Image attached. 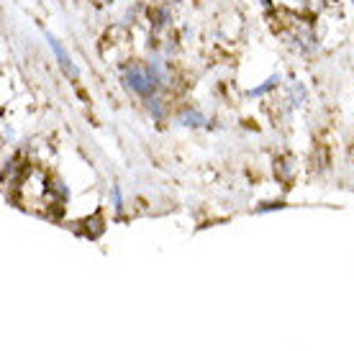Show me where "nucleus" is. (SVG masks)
I'll return each mask as SVG.
<instances>
[{
  "mask_svg": "<svg viewBox=\"0 0 354 351\" xmlns=\"http://www.w3.org/2000/svg\"><path fill=\"white\" fill-rule=\"evenodd\" d=\"M124 82L131 93H136L139 97H147V100L154 97V93L160 88L157 77H154L151 70H147V67H129V70L124 72Z\"/></svg>",
  "mask_w": 354,
  "mask_h": 351,
  "instance_id": "f257e3e1",
  "label": "nucleus"
},
{
  "mask_svg": "<svg viewBox=\"0 0 354 351\" xmlns=\"http://www.w3.org/2000/svg\"><path fill=\"white\" fill-rule=\"evenodd\" d=\"M44 39H46V44H49V49H52V54H54V59H57V64L62 67V72L67 75V77H72V79H77L80 77V70H77V64L72 61V57H70V52L64 49V44L57 39L54 34H49L46 31L44 34Z\"/></svg>",
  "mask_w": 354,
  "mask_h": 351,
  "instance_id": "f03ea898",
  "label": "nucleus"
},
{
  "mask_svg": "<svg viewBox=\"0 0 354 351\" xmlns=\"http://www.w3.org/2000/svg\"><path fill=\"white\" fill-rule=\"evenodd\" d=\"M277 82H280V75H272V77H267L265 82H262V85H257V88L249 90L247 95H249V97H262V95H267L270 90L277 88Z\"/></svg>",
  "mask_w": 354,
  "mask_h": 351,
  "instance_id": "7ed1b4c3",
  "label": "nucleus"
},
{
  "mask_svg": "<svg viewBox=\"0 0 354 351\" xmlns=\"http://www.w3.org/2000/svg\"><path fill=\"white\" fill-rule=\"evenodd\" d=\"M183 121H185L187 126H201V123H203V115L198 113V111H187V113L183 115Z\"/></svg>",
  "mask_w": 354,
  "mask_h": 351,
  "instance_id": "20e7f679",
  "label": "nucleus"
},
{
  "mask_svg": "<svg viewBox=\"0 0 354 351\" xmlns=\"http://www.w3.org/2000/svg\"><path fill=\"white\" fill-rule=\"evenodd\" d=\"M113 200H115V208L121 211V208H124V200H121V190H118V187H113Z\"/></svg>",
  "mask_w": 354,
  "mask_h": 351,
  "instance_id": "39448f33",
  "label": "nucleus"
},
{
  "mask_svg": "<svg viewBox=\"0 0 354 351\" xmlns=\"http://www.w3.org/2000/svg\"><path fill=\"white\" fill-rule=\"evenodd\" d=\"M352 3H354V0H352Z\"/></svg>",
  "mask_w": 354,
  "mask_h": 351,
  "instance_id": "423d86ee",
  "label": "nucleus"
}]
</instances>
